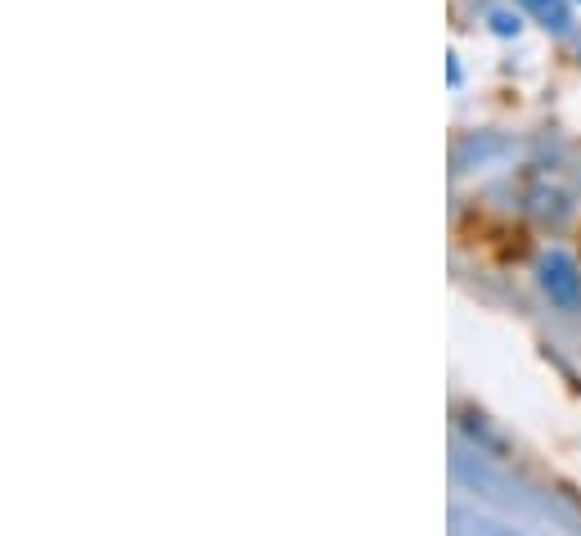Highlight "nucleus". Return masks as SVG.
<instances>
[{
	"label": "nucleus",
	"mask_w": 581,
	"mask_h": 536,
	"mask_svg": "<svg viewBox=\"0 0 581 536\" xmlns=\"http://www.w3.org/2000/svg\"><path fill=\"white\" fill-rule=\"evenodd\" d=\"M536 275H541V289H545V298H550V307L581 311V266H577V257L563 253V248H550V253L541 257V266H536Z\"/></svg>",
	"instance_id": "obj_1"
},
{
	"label": "nucleus",
	"mask_w": 581,
	"mask_h": 536,
	"mask_svg": "<svg viewBox=\"0 0 581 536\" xmlns=\"http://www.w3.org/2000/svg\"><path fill=\"white\" fill-rule=\"evenodd\" d=\"M446 68H451V86H460V55L446 59Z\"/></svg>",
	"instance_id": "obj_5"
},
{
	"label": "nucleus",
	"mask_w": 581,
	"mask_h": 536,
	"mask_svg": "<svg viewBox=\"0 0 581 536\" xmlns=\"http://www.w3.org/2000/svg\"><path fill=\"white\" fill-rule=\"evenodd\" d=\"M455 536H518V532H514V527L491 523V518H469V514L455 509Z\"/></svg>",
	"instance_id": "obj_3"
},
{
	"label": "nucleus",
	"mask_w": 581,
	"mask_h": 536,
	"mask_svg": "<svg viewBox=\"0 0 581 536\" xmlns=\"http://www.w3.org/2000/svg\"><path fill=\"white\" fill-rule=\"evenodd\" d=\"M527 14H532L536 23H541L545 32H554V37H568L572 32V10L568 0H518Z\"/></svg>",
	"instance_id": "obj_2"
},
{
	"label": "nucleus",
	"mask_w": 581,
	"mask_h": 536,
	"mask_svg": "<svg viewBox=\"0 0 581 536\" xmlns=\"http://www.w3.org/2000/svg\"><path fill=\"white\" fill-rule=\"evenodd\" d=\"M487 28L496 32V37H518L523 32V23H518V14H509V10H487Z\"/></svg>",
	"instance_id": "obj_4"
}]
</instances>
